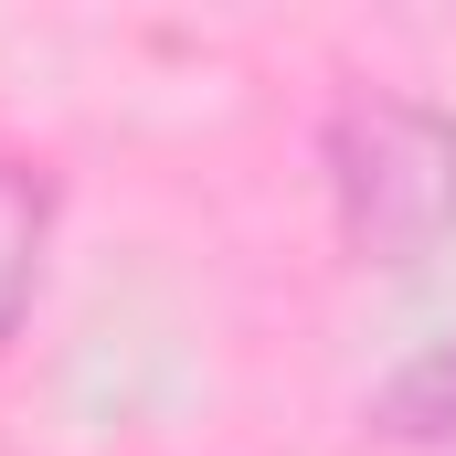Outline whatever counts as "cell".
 I'll return each instance as SVG.
<instances>
[{"mask_svg": "<svg viewBox=\"0 0 456 456\" xmlns=\"http://www.w3.org/2000/svg\"><path fill=\"white\" fill-rule=\"evenodd\" d=\"M319 191L361 276H414L456 244V107L414 86H340L319 107Z\"/></svg>", "mask_w": 456, "mask_h": 456, "instance_id": "1", "label": "cell"}, {"mask_svg": "<svg viewBox=\"0 0 456 456\" xmlns=\"http://www.w3.org/2000/svg\"><path fill=\"white\" fill-rule=\"evenodd\" d=\"M53 224H64V181L21 149H0V361L32 330V297H43V255H53Z\"/></svg>", "mask_w": 456, "mask_h": 456, "instance_id": "2", "label": "cell"}, {"mask_svg": "<svg viewBox=\"0 0 456 456\" xmlns=\"http://www.w3.org/2000/svg\"><path fill=\"white\" fill-rule=\"evenodd\" d=\"M361 436L403 456H456V330L425 350H403L371 393H361Z\"/></svg>", "mask_w": 456, "mask_h": 456, "instance_id": "3", "label": "cell"}]
</instances>
